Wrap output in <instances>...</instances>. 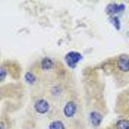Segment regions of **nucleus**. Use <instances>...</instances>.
I'll list each match as a JSON object with an SVG mask.
<instances>
[{
    "instance_id": "nucleus-1",
    "label": "nucleus",
    "mask_w": 129,
    "mask_h": 129,
    "mask_svg": "<svg viewBox=\"0 0 129 129\" xmlns=\"http://www.w3.org/2000/svg\"><path fill=\"white\" fill-rule=\"evenodd\" d=\"M82 60V56H81L79 53H76V51H71V53H68L66 54V63L69 68H72L75 69L76 68V63Z\"/></svg>"
},
{
    "instance_id": "nucleus-2",
    "label": "nucleus",
    "mask_w": 129,
    "mask_h": 129,
    "mask_svg": "<svg viewBox=\"0 0 129 129\" xmlns=\"http://www.w3.org/2000/svg\"><path fill=\"white\" fill-rule=\"evenodd\" d=\"M34 107H35L37 113H41V114H44V113H47V112H48V109H50V104H48V101H46V100H38V101L34 104Z\"/></svg>"
},
{
    "instance_id": "nucleus-3",
    "label": "nucleus",
    "mask_w": 129,
    "mask_h": 129,
    "mask_svg": "<svg viewBox=\"0 0 129 129\" xmlns=\"http://www.w3.org/2000/svg\"><path fill=\"white\" fill-rule=\"evenodd\" d=\"M75 112H76V106H75V103H72V101L66 103V106H64V109H63L64 116H66V117H72L73 114H75Z\"/></svg>"
},
{
    "instance_id": "nucleus-4",
    "label": "nucleus",
    "mask_w": 129,
    "mask_h": 129,
    "mask_svg": "<svg viewBox=\"0 0 129 129\" xmlns=\"http://www.w3.org/2000/svg\"><path fill=\"white\" fill-rule=\"evenodd\" d=\"M123 10H125V6L123 5H109L107 6V13L109 15L119 13V12H123Z\"/></svg>"
},
{
    "instance_id": "nucleus-5",
    "label": "nucleus",
    "mask_w": 129,
    "mask_h": 129,
    "mask_svg": "<svg viewBox=\"0 0 129 129\" xmlns=\"http://www.w3.org/2000/svg\"><path fill=\"white\" fill-rule=\"evenodd\" d=\"M117 68L120 69L122 72H129V59L128 57H122V59H119Z\"/></svg>"
},
{
    "instance_id": "nucleus-6",
    "label": "nucleus",
    "mask_w": 129,
    "mask_h": 129,
    "mask_svg": "<svg viewBox=\"0 0 129 129\" xmlns=\"http://www.w3.org/2000/svg\"><path fill=\"white\" fill-rule=\"evenodd\" d=\"M89 120L92 123V126H100V123H101V114L98 112H92L89 114Z\"/></svg>"
},
{
    "instance_id": "nucleus-7",
    "label": "nucleus",
    "mask_w": 129,
    "mask_h": 129,
    "mask_svg": "<svg viewBox=\"0 0 129 129\" xmlns=\"http://www.w3.org/2000/svg\"><path fill=\"white\" fill-rule=\"evenodd\" d=\"M51 68H53V60H51V59L46 57V59L41 60V69H44V71H50Z\"/></svg>"
},
{
    "instance_id": "nucleus-8",
    "label": "nucleus",
    "mask_w": 129,
    "mask_h": 129,
    "mask_svg": "<svg viewBox=\"0 0 129 129\" xmlns=\"http://www.w3.org/2000/svg\"><path fill=\"white\" fill-rule=\"evenodd\" d=\"M48 128H50V129H66V128H64V125H63V122H60V120L51 122Z\"/></svg>"
},
{
    "instance_id": "nucleus-9",
    "label": "nucleus",
    "mask_w": 129,
    "mask_h": 129,
    "mask_svg": "<svg viewBox=\"0 0 129 129\" xmlns=\"http://www.w3.org/2000/svg\"><path fill=\"white\" fill-rule=\"evenodd\" d=\"M25 81H26L28 84H34V82H35V75L32 72H26L25 73Z\"/></svg>"
},
{
    "instance_id": "nucleus-10",
    "label": "nucleus",
    "mask_w": 129,
    "mask_h": 129,
    "mask_svg": "<svg viewBox=\"0 0 129 129\" xmlns=\"http://www.w3.org/2000/svg\"><path fill=\"white\" fill-rule=\"evenodd\" d=\"M116 126H117V129H129V122L128 120H119Z\"/></svg>"
},
{
    "instance_id": "nucleus-11",
    "label": "nucleus",
    "mask_w": 129,
    "mask_h": 129,
    "mask_svg": "<svg viewBox=\"0 0 129 129\" xmlns=\"http://www.w3.org/2000/svg\"><path fill=\"white\" fill-rule=\"evenodd\" d=\"M110 21L113 22V25H114V28H116V29H120V24H119V19H117V18H112Z\"/></svg>"
},
{
    "instance_id": "nucleus-12",
    "label": "nucleus",
    "mask_w": 129,
    "mask_h": 129,
    "mask_svg": "<svg viewBox=\"0 0 129 129\" xmlns=\"http://www.w3.org/2000/svg\"><path fill=\"white\" fill-rule=\"evenodd\" d=\"M6 78V71H5V68H2L0 69V81H5Z\"/></svg>"
},
{
    "instance_id": "nucleus-13",
    "label": "nucleus",
    "mask_w": 129,
    "mask_h": 129,
    "mask_svg": "<svg viewBox=\"0 0 129 129\" xmlns=\"http://www.w3.org/2000/svg\"><path fill=\"white\" fill-rule=\"evenodd\" d=\"M59 91H60V89H59V88H54V89H53V95H59V94H60V92H59Z\"/></svg>"
},
{
    "instance_id": "nucleus-14",
    "label": "nucleus",
    "mask_w": 129,
    "mask_h": 129,
    "mask_svg": "<svg viewBox=\"0 0 129 129\" xmlns=\"http://www.w3.org/2000/svg\"><path fill=\"white\" fill-rule=\"evenodd\" d=\"M2 129H6V125H5V122H2Z\"/></svg>"
}]
</instances>
